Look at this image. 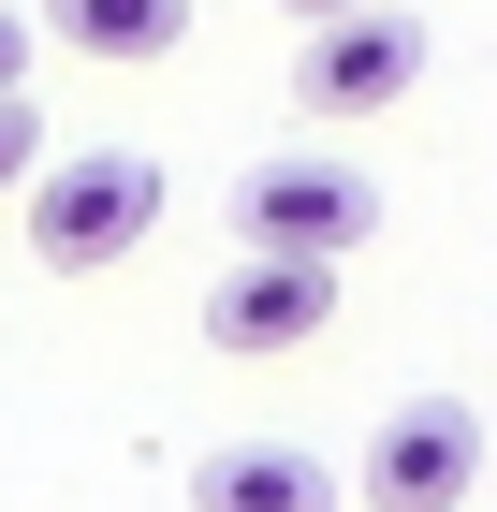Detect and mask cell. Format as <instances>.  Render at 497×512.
Listing matches in <instances>:
<instances>
[{"label":"cell","mask_w":497,"mask_h":512,"mask_svg":"<svg viewBox=\"0 0 497 512\" xmlns=\"http://www.w3.org/2000/svg\"><path fill=\"white\" fill-rule=\"evenodd\" d=\"M30 44H44V30L15 15V0H0V88H30Z\"/></svg>","instance_id":"cell-9"},{"label":"cell","mask_w":497,"mask_h":512,"mask_svg":"<svg viewBox=\"0 0 497 512\" xmlns=\"http://www.w3.org/2000/svg\"><path fill=\"white\" fill-rule=\"evenodd\" d=\"M410 88H424V30L395 0H351V15H322L293 44V103L307 118H395Z\"/></svg>","instance_id":"cell-3"},{"label":"cell","mask_w":497,"mask_h":512,"mask_svg":"<svg viewBox=\"0 0 497 512\" xmlns=\"http://www.w3.org/2000/svg\"><path fill=\"white\" fill-rule=\"evenodd\" d=\"M293 15H307V30H322V15H351V0H293Z\"/></svg>","instance_id":"cell-10"},{"label":"cell","mask_w":497,"mask_h":512,"mask_svg":"<svg viewBox=\"0 0 497 512\" xmlns=\"http://www.w3.org/2000/svg\"><path fill=\"white\" fill-rule=\"evenodd\" d=\"M44 176V118H30V88H0V191H30Z\"/></svg>","instance_id":"cell-8"},{"label":"cell","mask_w":497,"mask_h":512,"mask_svg":"<svg viewBox=\"0 0 497 512\" xmlns=\"http://www.w3.org/2000/svg\"><path fill=\"white\" fill-rule=\"evenodd\" d=\"M366 235H381V191H366L351 161H322V147H293V161H249V176H234V249L351 264Z\"/></svg>","instance_id":"cell-2"},{"label":"cell","mask_w":497,"mask_h":512,"mask_svg":"<svg viewBox=\"0 0 497 512\" xmlns=\"http://www.w3.org/2000/svg\"><path fill=\"white\" fill-rule=\"evenodd\" d=\"M322 498H337V469L307 439H220L191 469V512H322Z\"/></svg>","instance_id":"cell-6"},{"label":"cell","mask_w":497,"mask_h":512,"mask_svg":"<svg viewBox=\"0 0 497 512\" xmlns=\"http://www.w3.org/2000/svg\"><path fill=\"white\" fill-rule=\"evenodd\" d=\"M161 205H176V176L147 147H74V161L30 176V264L44 278H103V264H132L161 235Z\"/></svg>","instance_id":"cell-1"},{"label":"cell","mask_w":497,"mask_h":512,"mask_svg":"<svg viewBox=\"0 0 497 512\" xmlns=\"http://www.w3.org/2000/svg\"><path fill=\"white\" fill-rule=\"evenodd\" d=\"M468 483H483L468 395H395L381 439H366V512H468Z\"/></svg>","instance_id":"cell-4"},{"label":"cell","mask_w":497,"mask_h":512,"mask_svg":"<svg viewBox=\"0 0 497 512\" xmlns=\"http://www.w3.org/2000/svg\"><path fill=\"white\" fill-rule=\"evenodd\" d=\"M44 30L88 44V59H161L191 15H176V0H44Z\"/></svg>","instance_id":"cell-7"},{"label":"cell","mask_w":497,"mask_h":512,"mask_svg":"<svg viewBox=\"0 0 497 512\" xmlns=\"http://www.w3.org/2000/svg\"><path fill=\"white\" fill-rule=\"evenodd\" d=\"M322 322H337V264L249 249V264H220V278H205V337H220L234 366H278V352H307Z\"/></svg>","instance_id":"cell-5"}]
</instances>
